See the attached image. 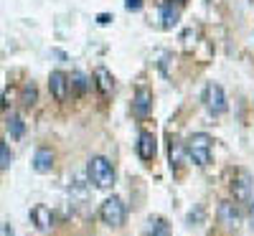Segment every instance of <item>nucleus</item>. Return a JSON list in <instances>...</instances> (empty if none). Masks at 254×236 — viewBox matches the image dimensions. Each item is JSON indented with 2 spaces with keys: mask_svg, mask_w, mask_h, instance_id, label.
<instances>
[{
  "mask_svg": "<svg viewBox=\"0 0 254 236\" xmlns=\"http://www.w3.org/2000/svg\"><path fill=\"white\" fill-rule=\"evenodd\" d=\"M186 155L193 160L198 168H206L211 163V153H214V137L208 132H193L186 142Z\"/></svg>",
  "mask_w": 254,
  "mask_h": 236,
  "instance_id": "obj_1",
  "label": "nucleus"
},
{
  "mask_svg": "<svg viewBox=\"0 0 254 236\" xmlns=\"http://www.w3.org/2000/svg\"><path fill=\"white\" fill-rule=\"evenodd\" d=\"M87 176H89V183H94L97 188L102 190H107L115 185V168L107 158H102V155H94L89 158L87 163Z\"/></svg>",
  "mask_w": 254,
  "mask_h": 236,
  "instance_id": "obj_2",
  "label": "nucleus"
},
{
  "mask_svg": "<svg viewBox=\"0 0 254 236\" xmlns=\"http://www.w3.org/2000/svg\"><path fill=\"white\" fill-rule=\"evenodd\" d=\"M99 219L104 226H110V229H120L127 219V211H125V203L117 198V196H110V198H104L102 206H99Z\"/></svg>",
  "mask_w": 254,
  "mask_h": 236,
  "instance_id": "obj_3",
  "label": "nucleus"
},
{
  "mask_svg": "<svg viewBox=\"0 0 254 236\" xmlns=\"http://www.w3.org/2000/svg\"><path fill=\"white\" fill-rule=\"evenodd\" d=\"M203 104H206V110L211 115H224L229 110V104H226V94H224V87L216 81H208L206 84V89H203Z\"/></svg>",
  "mask_w": 254,
  "mask_h": 236,
  "instance_id": "obj_4",
  "label": "nucleus"
},
{
  "mask_svg": "<svg viewBox=\"0 0 254 236\" xmlns=\"http://www.w3.org/2000/svg\"><path fill=\"white\" fill-rule=\"evenodd\" d=\"M252 176L247 173V170H237L234 178H231L229 188H231V196H234L237 203H249L252 201Z\"/></svg>",
  "mask_w": 254,
  "mask_h": 236,
  "instance_id": "obj_5",
  "label": "nucleus"
},
{
  "mask_svg": "<svg viewBox=\"0 0 254 236\" xmlns=\"http://www.w3.org/2000/svg\"><path fill=\"white\" fill-rule=\"evenodd\" d=\"M219 221L229 229V231H237L239 224H242V208L237 201H221L219 203Z\"/></svg>",
  "mask_w": 254,
  "mask_h": 236,
  "instance_id": "obj_6",
  "label": "nucleus"
},
{
  "mask_svg": "<svg viewBox=\"0 0 254 236\" xmlns=\"http://www.w3.org/2000/svg\"><path fill=\"white\" fill-rule=\"evenodd\" d=\"M49 92H51V97H54L56 102H66V99H69V92H71V87H69V74L51 71V76H49Z\"/></svg>",
  "mask_w": 254,
  "mask_h": 236,
  "instance_id": "obj_7",
  "label": "nucleus"
},
{
  "mask_svg": "<svg viewBox=\"0 0 254 236\" xmlns=\"http://www.w3.org/2000/svg\"><path fill=\"white\" fill-rule=\"evenodd\" d=\"M150 112H153V92L140 87L135 92V97H132V115L137 119H147V117H150Z\"/></svg>",
  "mask_w": 254,
  "mask_h": 236,
  "instance_id": "obj_8",
  "label": "nucleus"
},
{
  "mask_svg": "<svg viewBox=\"0 0 254 236\" xmlns=\"http://www.w3.org/2000/svg\"><path fill=\"white\" fill-rule=\"evenodd\" d=\"M155 153H158V140H155V135L147 132V130H142L140 137H137V158L145 160V163H150V160H155Z\"/></svg>",
  "mask_w": 254,
  "mask_h": 236,
  "instance_id": "obj_9",
  "label": "nucleus"
},
{
  "mask_svg": "<svg viewBox=\"0 0 254 236\" xmlns=\"http://www.w3.org/2000/svg\"><path fill=\"white\" fill-rule=\"evenodd\" d=\"M168 158H171L173 173L181 176V170H183V165H186V145H183V140L171 137V145H168Z\"/></svg>",
  "mask_w": 254,
  "mask_h": 236,
  "instance_id": "obj_10",
  "label": "nucleus"
},
{
  "mask_svg": "<svg viewBox=\"0 0 254 236\" xmlns=\"http://www.w3.org/2000/svg\"><path fill=\"white\" fill-rule=\"evenodd\" d=\"M31 221L36 224L38 231H44V234H46V231H51V226H54V213H51L49 206L38 203V206L31 208Z\"/></svg>",
  "mask_w": 254,
  "mask_h": 236,
  "instance_id": "obj_11",
  "label": "nucleus"
},
{
  "mask_svg": "<svg viewBox=\"0 0 254 236\" xmlns=\"http://www.w3.org/2000/svg\"><path fill=\"white\" fill-rule=\"evenodd\" d=\"M54 160H56V155H54L51 147H38L36 155H33V170L41 176H46L54 170Z\"/></svg>",
  "mask_w": 254,
  "mask_h": 236,
  "instance_id": "obj_12",
  "label": "nucleus"
},
{
  "mask_svg": "<svg viewBox=\"0 0 254 236\" xmlns=\"http://www.w3.org/2000/svg\"><path fill=\"white\" fill-rule=\"evenodd\" d=\"M178 20H181V5L173 3V0H168V3L160 5V26L163 28H176L178 26Z\"/></svg>",
  "mask_w": 254,
  "mask_h": 236,
  "instance_id": "obj_13",
  "label": "nucleus"
},
{
  "mask_svg": "<svg viewBox=\"0 0 254 236\" xmlns=\"http://www.w3.org/2000/svg\"><path fill=\"white\" fill-rule=\"evenodd\" d=\"M94 81H97V89L102 97H110L112 89H115V79H112V71L104 69V66H97L94 69Z\"/></svg>",
  "mask_w": 254,
  "mask_h": 236,
  "instance_id": "obj_14",
  "label": "nucleus"
},
{
  "mask_svg": "<svg viewBox=\"0 0 254 236\" xmlns=\"http://www.w3.org/2000/svg\"><path fill=\"white\" fill-rule=\"evenodd\" d=\"M145 234H147V236H171V226H168L165 219L153 216L150 221H147V231H145Z\"/></svg>",
  "mask_w": 254,
  "mask_h": 236,
  "instance_id": "obj_15",
  "label": "nucleus"
},
{
  "mask_svg": "<svg viewBox=\"0 0 254 236\" xmlns=\"http://www.w3.org/2000/svg\"><path fill=\"white\" fill-rule=\"evenodd\" d=\"M69 87H74L79 94H87V89H89V76L81 74V71H74V74L69 76Z\"/></svg>",
  "mask_w": 254,
  "mask_h": 236,
  "instance_id": "obj_16",
  "label": "nucleus"
},
{
  "mask_svg": "<svg viewBox=\"0 0 254 236\" xmlns=\"http://www.w3.org/2000/svg\"><path fill=\"white\" fill-rule=\"evenodd\" d=\"M20 102H23V107H33L38 102V89H36L33 81H28L23 87V92H20Z\"/></svg>",
  "mask_w": 254,
  "mask_h": 236,
  "instance_id": "obj_17",
  "label": "nucleus"
},
{
  "mask_svg": "<svg viewBox=\"0 0 254 236\" xmlns=\"http://www.w3.org/2000/svg\"><path fill=\"white\" fill-rule=\"evenodd\" d=\"M8 132H10V137H23V132H26V124H23V119H20L18 115H10L8 117Z\"/></svg>",
  "mask_w": 254,
  "mask_h": 236,
  "instance_id": "obj_18",
  "label": "nucleus"
},
{
  "mask_svg": "<svg viewBox=\"0 0 254 236\" xmlns=\"http://www.w3.org/2000/svg\"><path fill=\"white\" fill-rule=\"evenodd\" d=\"M13 163V153H10V147L5 145V140H0V170H8Z\"/></svg>",
  "mask_w": 254,
  "mask_h": 236,
  "instance_id": "obj_19",
  "label": "nucleus"
},
{
  "mask_svg": "<svg viewBox=\"0 0 254 236\" xmlns=\"http://www.w3.org/2000/svg\"><path fill=\"white\" fill-rule=\"evenodd\" d=\"M125 8L130 13H137V10H142V0H125Z\"/></svg>",
  "mask_w": 254,
  "mask_h": 236,
  "instance_id": "obj_20",
  "label": "nucleus"
},
{
  "mask_svg": "<svg viewBox=\"0 0 254 236\" xmlns=\"http://www.w3.org/2000/svg\"><path fill=\"white\" fill-rule=\"evenodd\" d=\"M110 20H112V15H110V13H99V15H97V23H99V26H107Z\"/></svg>",
  "mask_w": 254,
  "mask_h": 236,
  "instance_id": "obj_21",
  "label": "nucleus"
},
{
  "mask_svg": "<svg viewBox=\"0 0 254 236\" xmlns=\"http://www.w3.org/2000/svg\"><path fill=\"white\" fill-rule=\"evenodd\" d=\"M252 203V208H249V226L254 229V201H249Z\"/></svg>",
  "mask_w": 254,
  "mask_h": 236,
  "instance_id": "obj_22",
  "label": "nucleus"
},
{
  "mask_svg": "<svg viewBox=\"0 0 254 236\" xmlns=\"http://www.w3.org/2000/svg\"><path fill=\"white\" fill-rule=\"evenodd\" d=\"M176 3H178V5H186V3H188V0H176Z\"/></svg>",
  "mask_w": 254,
  "mask_h": 236,
  "instance_id": "obj_23",
  "label": "nucleus"
},
{
  "mask_svg": "<svg viewBox=\"0 0 254 236\" xmlns=\"http://www.w3.org/2000/svg\"><path fill=\"white\" fill-rule=\"evenodd\" d=\"M211 236H214V234H211Z\"/></svg>",
  "mask_w": 254,
  "mask_h": 236,
  "instance_id": "obj_24",
  "label": "nucleus"
}]
</instances>
